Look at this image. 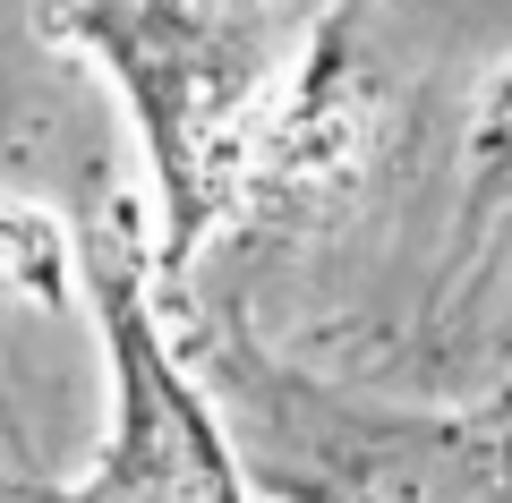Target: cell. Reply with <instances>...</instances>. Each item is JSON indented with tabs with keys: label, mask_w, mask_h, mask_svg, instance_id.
Listing matches in <instances>:
<instances>
[{
	"label": "cell",
	"mask_w": 512,
	"mask_h": 503,
	"mask_svg": "<svg viewBox=\"0 0 512 503\" xmlns=\"http://www.w3.org/2000/svg\"><path fill=\"white\" fill-rule=\"evenodd\" d=\"M94 282H103V316L111 342H120V452L94 469V495H120V486H154V495H231V461H222L214 427L197 418V401L171 384L163 350H154L146 316H137V282H128L120 239H94Z\"/></svg>",
	"instance_id": "1"
}]
</instances>
